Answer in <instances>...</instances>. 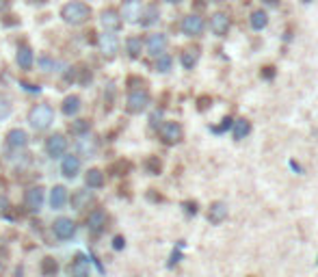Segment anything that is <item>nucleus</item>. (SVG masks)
<instances>
[{"label":"nucleus","mask_w":318,"mask_h":277,"mask_svg":"<svg viewBox=\"0 0 318 277\" xmlns=\"http://www.w3.org/2000/svg\"><path fill=\"white\" fill-rule=\"evenodd\" d=\"M61 20L69 26H83L91 20V7L83 0H69L61 7Z\"/></svg>","instance_id":"1"},{"label":"nucleus","mask_w":318,"mask_h":277,"mask_svg":"<svg viewBox=\"0 0 318 277\" xmlns=\"http://www.w3.org/2000/svg\"><path fill=\"white\" fill-rule=\"evenodd\" d=\"M28 119V126L35 130V132H45L50 126L54 124V108L50 107L48 102H39V104H33L26 115Z\"/></svg>","instance_id":"2"},{"label":"nucleus","mask_w":318,"mask_h":277,"mask_svg":"<svg viewBox=\"0 0 318 277\" xmlns=\"http://www.w3.org/2000/svg\"><path fill=\"white\" fill-rule=\"evenodd\" d=\"M43 201H45V189L42 184L28 186V189L24 191L22 204H24V210H26L28 214H37L39 210L43 208Z\"/></svg>","instance_id":"3"},{"label":"nucleus","mask_w":318,"mask_h":277,"mask_svg":"<svg viewBox=\"0 0 318 277\" xmlns=\"http://www.w3.org/2000/svg\"><path fill=\"white\" fill-rule=\"evenodd\" d=\"M149 93L148 89H134V91H128V98H126V110L130 115H141L143 110H148L149 107Z\"/></svg>","instance_id":"4"},{"label":"nucleus","mask_w":318,"mask_h":277,"mask_svg":"<svg viewBox=\"0 0 318 277\" xmlns=\"http://www.w3.org/2000/svg\"><path fill=\"white\" fill-rule=\"evenodd\" d=\"M74 149H76V156H80V158H93L100 149V141L91 132L80 134V137H76V141H74Z\"/></svg>","instance_id":"5"},{"label":"nucleus","mask_w":318,"mask_h":277,"mask_svg":"<svg viewBox=\"0 0 318 277\" xmlns=\"http://www.w3.org/2000/svg\"><path fill=\"white\" fill-rule=\"evenodd\" d=\"M76 230H78V225L72 216H57L52 221V234L57 240H72L76 236Z\"/></svg>","instance_id":"6"},{"label":"nucleus","mask_w":318,"mask_h":277,"mask_svg":"<svg viewBox=\"0 0 318 277\" xmlns=\"http://www.w3.org/2000/svg\"><path fill=\"white\" fill-rule=\"evenodd\" d=\"M43 148H45V154H48L50 158H61V156L67 154L69 141H67V137H65L63 132H52L48 139H45Z\"/></svg>","instance_id":"7"},{"label":"nucleus","mask_w":318,"mask_h":277,"mask_svg":"<svg viewBox=\"0 0 318 277\" xmlns=\"http://www.w3.org/2000/svg\"><path fill=\"white\" fill-rule=\"evenodd\" d=\"M158 137L165 145H178L184 139V130L178 122H163L158 126Z\"/></svg>","instance_id":"8"},{"label":"nucleus","mask_w":318,"mask_h":277,"mask_svg":"<svg viewBox=\"0 0 318 277\" xmlns=\"http://www.w3.org/2000/svg\"><path fill=\"white\" fill-rule=\"evenodd\" d=\"M95 43H98L100 52H102V57L106 59V61H113V59L117 57V52H119V39H117V35H115V33L104 31L98 37V42H95Z\"/></svg>","instance_id":"9"},{"label":"nucleus","mask_w":318,"mask_h":277,"mask_svg":"<svg viewBox=\"0 0 318 277\" xmlns=\"http://www.w3.org/2000/svg\"><path fill=\"white\" fill-rule=\"evenodd\" d=\"M67 204H72V208L76 213H85V210L89 208V206L95 204V193L93 189H78L74 191L72 195H69V201Z\"/></svg>","instance_id":"10"},{"label":"nucleus","mask_w":318,"mask_h":277,"mask_svg":"<svg viewBox=\"0 0 318 277\" xmlns=\"http://www.w3.org/2000/svg\"><path fill=\"white\" fill-rule=\"evenodd\" d=\"M28 132L22 128H11L7 132V137H4V143H7V148L11 149V152H24V149L28 148Z\"/></svg>","instance_id":"11"},{"label":"nucleus","mask_w":318,"mask_h":277,"mask_svg":"<svg viewBox=\"0 0 318 277\" xmlns=\"http://www.w3.org/2000/svg\"><path fill=\"white\" fill-rule=\"evenodd\" d=\"M106 223H108V214H106V210H102V208H93L87 214V219H85V225H87V230L91 234H102L106 230Z\"/></svg>","instance_id":"12"},{"label":"nucleus","mask_w":318,"mask_h":277,"mask_svg":"<svg viewBox=\"0 0 318 277\" xmlns=\"http://www.w3.org/2000/svg\"><path fill=\"white\" fill-rule=\"evenodd\" d=\"M80 169H83V160H80V156H76V154L61 156V173H63V178H67V180L78 178Z\"/></svg>","instance_id":"13"},{"label":"nucleus","mask_w":318,"mask_h":277,"mask_svg":"<svg viewBox=\"0 0 318 277\" xmlns=\"http://www.w3.org/2000/svg\"><path fill=\"white\" fill-rule=\"evenodd\" d=\"M100 24L104 26V31L117 33L121 28V24H124V20H121V13L115 7H106V9H102V13H100Z\"/></svg>","instance_id":"14"},{"label":"nucleus","mask_w":318,"mask_h":277,"mask_svg":"<svg viewBox=\"0 0 318 277\" xmlns=\"http://www.w3.org/2000/svg\"><path fill=\"white\" fill-rule=\"evenodd\" d=\"M67 201H69V191H67V186L54 184L52 189H50V193H48V204H50V208H52V210H63L65 206H67Z\"/></svg>","instance_id":"15"},{"label":"nucleus","mask_w":318,"mask_h":277,"mask_svg":"<svg viewBox=\"0 0 318 277\" xmlns=\"http://www.w3.org/2000/svg\"><path fill=\"white\" fill-rule=\"evenodd\" d=\"M206 24H204V18L197 16V13H191V16H186L182 20V33L189 35V37H199L201 33H204Z\"/></svg>","instance_id":"16"},{"label":"nucleus","mask_w":318,"mask_h":277,"mask_svg":"<svg viewBox=\"0 0 318 277\" xmlns=\"http://www.w3.org/2000/svg\"><path fill=\"white\" fill-rule=\"evenodd\" d=\"M15 63L22 72H30L35 65V52L28 43H20L18 46V52H15Z\"/></svg>","instance_id":"17"},{"label":"nucleus","mask_w":318,"mask_h":277,"mask_svg":"<svg viewBox=\"0 0 318 277\" xmlns=\"http://www.w3.org/2000/svg\"><path fill=\"white\" fill-rule=\"evenodd\" d=\"M67 273H69V277H91V264H89V260L85 258L83 254H78L72 262H69Z\"/></svg>","instance_id":"18"},{"label":"nucleus","mask_w":318,"mask_h":277,"mask_svg":"<svg viewBox=\"0 0 318 277\" xmlns=\"http://www.w3.org/2000/svg\"><path fill=\"white\" fill-rule=\"evenodd\" d=\"M145 48H148V52L151 57H158V54H163L167 50V35L163 33H151L148 35V39H145Z\"/></svg>","instance_id":"19"},{"label":"nucleus","mask_w":318,"mask_h":277,"mask_svg":"<svg viewBox=\"0 0 318 277\" xmlns=\"http://www.w3.org/2000/svg\"><path fill=\"white\" fill-rule=\"evenodd\" d=\"M141 9H143L141 0H121V18L126 22H139Z\"/></svg>","instance_id":"20"},{"label":"nucleus","mask_w":318,"mask_h":277,"mask_svg":"<svg viewBox=\"0 0 318 277\" xmlns=\"http://www.w3.org/2000/svg\"><path fill=\"white\" fill-rule=\"evenodd\" d=\"M158 20H160V9H158V4L156 2H149L148 7L141 9L139 24L143 28H149V26H154V24H158Z\"/></svg>","instance_id":"21"},{"label":"nucleus","mask_w":318,"mask_h":277,"mask_svg":"<svg viewBox=\"0 0 318 277\" xmlns=\"http://www.w3.org/2000/svg\"><path fill=\"white\" fill-rule=\"evenodd\" d=\"M80 108H83V100L76 93L65 95L63 102H61V113H63L65 117H76V115L80 113Z\"/></svg>","instance_id":"22"},{"label":"nucleus","mask_w":318,"mask_h":277,"mask_svg":"<svg viewBox=\"0 0 318 277\" xmlns=\"http://www.w3.org/2000/svg\"><path fill=\"white\" fill-rule=\"evenodd\" d=\"M104 184H106V173L102 169L91 167L87 173H85V186H87V189L98 191V189H104Z\"/></svg>","instance_id":"23"},{"label":"nucleus","mask_w":318,"mask_h":277,"mask_svg":"<svg viewBox=\"0 0 318 277\" xmlns=\"http://www.w3.org/2000/svg\"><path fill=\"white\" fill-rule=\"evenodd\" d=\"M210 28L216 37L227 35V31H230V16H227V13H214V16L210 18Z\"/></svg>","instance_id":"24"},{"label":"nucleus","mask_w":318,"mask_h":277,"mask_svg":"<svg viewBox=\"0 0 318 277\" xmlns=\"http://www.w3.org/2000/svg\"><path fill=\"white\" fill-rule=\"evenodd\" d=\"M227 219V206L223 201H212L210 208H208V221L212 225H219Z\"/></svg>","instance_id":"25"},{"label":"nucleus","mask_w":318,"mask_h":277,"mask_svg":"<svg viewBox=\"0 0 318 277\" xmlns=\"http://www.w3.org/2000/svg\"><path fill=\"white\" fill-rule=\"evenodd\" d=\"M59 260L54 256H43L42 262H39V273L43 277H57L59 275Z\"/></svg>","instance_id":"26"},{"label":"nucleus","mask_w":318,"mask_h":277,"mask_svg":"<svg viewBox=\"0 0 318 277\" xmlns=\"http://www.w3.org/2000/svg\"><path fill=\"white\" fill-rule=\"evenodd\" d=\"M180 61H182V67L184 69H193L197 65V61H199V48L197 46L184 48L182 50V54H180Z\"/></svg>","instance_id":"27"},{"label":"nucleus","mask_w":318,"mask_h":277,"mask_svg":"<svg viewBox=\"0 0 318 277\" xmlns=\"http://www.w3.org/2000/svg\"><path fill=\"white\" fill-rule=\"evenodd\" d=\"M141 50H143V39L136 37V35H130L126 39V52H128V57L134 61V59L141 57Z\"/></svg>","instance_id":"28"},{"label":"nucleus","mask_w":318,"mask_h":277,"mask_svg":"<svg viewBox=\"0 0 318 277\" xmlns=\"http://www.w3.org/2000/svg\"><path fill=\"white\" fill-rule=\"evenodd\" d=\"M232 128H234V139H236V141L245 139L247 134L251 132V124H249V119H245V117L234 119V124H232Z\"/></svg>","instance_id":"29"},{"label":"nucleus","mask_w":318,"mask_h":277,"mask_svg":"<svg viewBox=\"0 0 318 277\" xmlns=\"http://www.w3.org/2000/svg\"><path fill=\"white\" fill-rule=\"evenodd\" d=\"M91 119H85V117H80V119H74L72 124H69V132L74 134V137H80V134H87L91 132Z\"/></svg>","instance_id":"30"},{"label":"nucleus","mask_w":318,"mask_h":277,"mask_svg":"<svg viewBox=\"0 0 318 277\" xmlns=\"http://www.w3.org/2000/svg\"><path fill=\"white\" fill-rule=\"evenodd\" d=\"M145 171H148L149 175H160L163 173V160H160L158 156H148V158H145Z\"/></svg>","instance_id":"31"},{"label":"nucleus","mask_w":318,"mask_h":277,"mask_svg":"<svg viewBox=\"0 0 318 277\" xmlns=\"http://www.w3.org/2000/svg\"><path fill=\"white\" fill-rule=\"evenodd\" d=\"M249 24H251V28H254V31H262V28L269 24V18H266V13L262 11V9H257V11L251 13Z\"/></svg>","instance_id":"32"},{"label":"nucleus","mask_w":318,"mask_h":277,"mask_svg":"<svg viewBox=\"0 0 318 277\" xmlns=\"http://www.w3.org/2000/svg\"><path fill=\"white\" fill-rule=\"evenodd\" d=\"M108 171H110V175H128L130 171H132V165H130V160H117V163H113L108 167Z\"/></svg>","instance_id":"33"},{"label":"nucleus","mask_w":318,"mask_h":277,"mask_svg":"<svg viewBox=\"0 0 318 277\" xmlns=\"http://www.w3.org/2000/svg\"><path fill=\"white\" fill-rule=\"evenodd\" d=\"M11 110H13V102L9 98V93L0 91V119H7L11 115Z\"/></svg>","instance_id":"34"},{"label":"nucleus","mask_w":318,"mask_h":277,"mask_svg":"<svg viewBox=\"0 0 318 277\" xmlns=\"http://www.w3.org/2000/svg\"><path fill=\"white\" fill-rule=\"evenodd\" d=\"M171 65H173V59H171L167 52H163V54H158V57H156V65H154L156 72H160V74L169 72Z\"/></svg>","instance_id":"35"},{"label":"nucleus","mask_w":318,"mask_h":277,"mask_svg":"<svg viewBox=\"0 0 318 277\" xmlns=\"http://www.w3.org/2000/svg\"><path fill=\"white\" fill-rule=\"evenodd\" d=\"M126 87H128V91H134V89H145V80L141 76H128V80H126Z\"/></svg>","instance_id":"36"},{"label":"nucleus","mask_w":318,"mask_h":277,"mask_svg":"<svg viewBox=\"0 0 318 277\" xmlns=\"http://www.w3.org/2000/svg\"><path fill=\"white\" fill-rule=\"evenodd\" d=\"M78 74L80 76L76 78L80 85H89L91 83V78H93V74H91V69L89 67H78Z\"/></svg>","instance_id":"37"},{"label":"nucleus","mask_w":318,"mask_h":277,"mask_svg":"<svg viewBox=\"0 0 318 277\" xmlns=\"http://www.w3.org/2000/svg\"><path fill=\"white\" fill-rule=\"evenodd\" d=\"M0 24H2V26H7V28L18 26V24H20V18L11 16V13H2V18H0Z\"/></svg>","instance_id":"38"},{"label":"nucleus","mask_w":318,"mask_h":277,"mask_svg":"<svg viewBox=\"0 0 318 277\" xmlns=\"http://www.w3.org/2000/svg\"><path fill=\"white\" fill-rule=\"evenodd\" d=\"M232 124H234V119L232 117H223V122H221V126H216V128H212V132L214 134H223L225 130L232 128Z\"/></svg>","instance_id":"39"},{"label":"nucleus","mask_w":318,"mask_h":277,"mask_svg":"<svg viewBox=\"0 0 318 277\" xmlns=\"http://www.w3.org/2000/svg\"><path fill=\"white\" fill-rule=\"evenodd\" d=\"M182 208L186 210V214H189V216H195L197 210H199V206H197V201L189 199V201H184V204H182Z\"/></svg>","instance_id":"40"},{"label":"nucleus","mask_w":318,"mask_h":277,"mask_svg":"<svg viewBox=\"0 0 318 277\" xmlns=\"http://www.w3.org/2000/svg\"><path fill=\"white\" fill-rule=\"evenodd\" d=\"M39 65H42L45 72H54V67H59V63H57V61H52V59H48V57L39 59Z\"/></svg>","instance_id":"41"},{"label":"nucleus","mask_w":318,"mask_h":277,"mask_svg":"<svg viewBox=\"0 0 318 277\" xmlns=\"http://www.w3.org/2000/svg\"><path fill=\"white\" fill-rule=\"evenodd\" d=\"M124 247H126V238H124L121 234H117V236L113 238V249H115V251H121Z\"/></svg>","instance_id":"42"},{"label":"nucleus","mask_w":318,"mask_h":277,"mask_svg":"<svg viewBox=\"0 0 318 277\" xmlns=\"http://www.w3.org/2000/svg\"><path fill=\"white\" fill-rule=\"evenodd\" d=\"M262 78H264V80L275 78V67H273V65H266V67H262Z\"/></svg>","instance_id":"43"},{"label":"nucleus","mask_w":318,"mask_h":277,"mask_svg":"<svg viewBox=\"0 0 318 277\" xmlns=\"http://www.w3.org/2000/svg\"><path fill=\"white\" fill-rule=\"evenodd\" d=\"M210 102H212V100L208 98V95H204V98L197 100V108H199V110H208L210 108Z\"/></svg>","instance_id":"44"},{"label":"nucleus","mask_w":318,"mask_h":277,"mask_svg":"<svg viewBox=\"0 0 318 277\" xmlns=\"http://www.w3.org/2000/svg\"><path fill=\"white\" fill-rule=\"evenodd\" d=\"M148 199H149V201H165V197H163V195H160L156 189H149V191H148Z\"/></svg>","instance_id":"45"},{"label":"nucleus","mask_w":318,"mask_h":277,"mask_svg":"<svg viewBox=\"0 0 318 277\" xmlns=\"http://www.w3.org/2000/svg\"><path fill=\"white\" fill-rule=\"evenodd\" d=\"M180 258H182V254H180V251H173V254H171V260H169V269H171V266H175V264H178Z\"/></svg>","instance_id":"46"},{"label":"nucleus","mask_w":318,"mask_h":277,"mask_svg":"<svg viewBox=\"0 0 318 277\" xmlns=\"http://www.w3.org/2000/svg\"><path fill=\"white\" fill-rule=\"evenodd\" d=\"M20 85H22L26 91H39V85H28V83H20Z\"/></svg>","instance_id":"47"},{"label":"nucleus","mask_w":318,"mask_h":277,"mask_svg":"<svg viewBox=\"0 0 318 277\" xmlns=\"http://www.w3.org/2000/svg\"><path fill=\"white\" fill-rule=\"evenodd\" d=\"M264 4H269V7H277V4H279V0H264Z\"/></svg>","instance_id":"48"},{"label":"nucleus","mask_w":318,"mask_h":277,"mask_svg":"<svg viewBox=\"0 0 318 277\" xmlns=\"http://www.w3.org/2000/svg\"><path fill=\"white\" fill-rule=\"evenodd\" d=\"M290 167H292V169H295V171H297V173H301V167H299V165H297V163H295V160H292V163H290Z\"/></svg>","instance_id":"49"},{"label":"nucleus","mask_w":318,"mask_h":277,"mask_svg":"<svg viewBox=\"0 0 318 277\" xmlns=\"http://www.w3.org/2000/svg\"><path fill=\"white\" fill-rule=\"evenodd\" d=\"M204 4H206L204 0H197V2H195V7H204Z\"/></svg>","instance_id":"50"},{"label":"nucleus","mask_w":318,"mask_h":277,"mask_svg":"<svg viewBox=\"0 0 318 277\" xmlns=\"http://www.w3.org/2000/svg\"><path fill=\"white\" fill-rule=\"evenodd\" d=\"M167 2H171V4H180L182 0H167Z\"/></svg>","instance_id":"51"},{"label":"nucleus","mask_w":318,"mask_h":277,"mask_svg":"<svg viewBox=\"0 0 318 277\" xmlns=\"http://www.w3.org/2000/svg\"><path fill=\"white\" fill-rule=\"evenodd\" d=\"M0 275H2V260H0Z\"/></svg>","instance_id":"52"},{"label":"nucleus","mask_w":318,"mask_h":277,"mask_svg":"<svg viewBox=\"0 0 318 277\" xmlns=\"http://www.w3.org/2000/svg\"><path fill=\"white\" fill-rule=\"evenodd\" d=\"M303 2H312V0H303Z\"/></svg>","instance_id":"53"},{"label":"nucleus","mask_w":318,"mask_h":277,"mask_svg":"<svg viewBox=\"0 0 318 277\" xmlns=\"http://www.w3.org/2000/svg\"><path fill=\"white\" fill-rule=\"evenodd\" d=\"M249 277H254V275H249Z\"/></svg>","instance_id":"54"}]
</instances>
